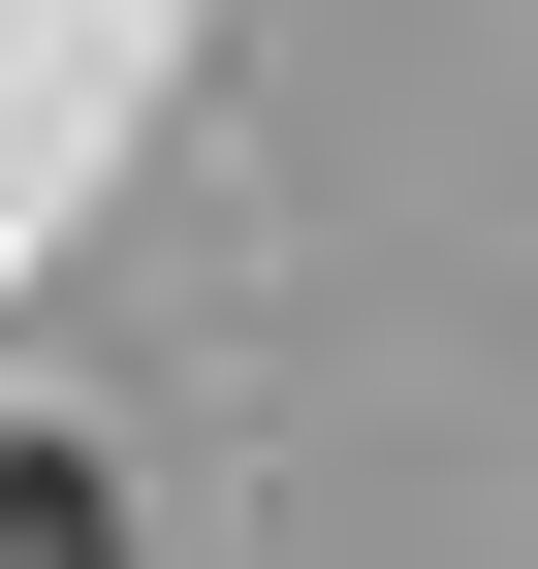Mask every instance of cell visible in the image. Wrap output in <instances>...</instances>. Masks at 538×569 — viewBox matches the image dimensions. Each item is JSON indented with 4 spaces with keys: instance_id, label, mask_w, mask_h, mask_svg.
<instances>
[{
    "instance_id": "6da1fadb",
    "label": "cell",
    "mask_w": 538,
    "mask_h": 569,
    "mask_svg": "<svg viewBox=\"0 0 538 569\" xmlns=\"http://www.w3.org/2000/svg\"><path fill=\"white\" fill-rule=\"evenodd\" d=\"M0 569H127V538H96V475H0Z\"/></svg>"
}]
</instances>
